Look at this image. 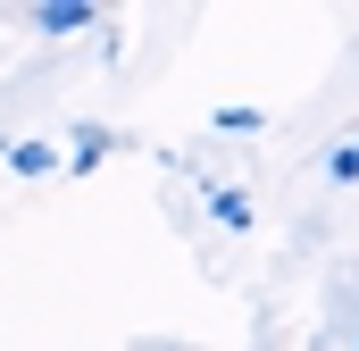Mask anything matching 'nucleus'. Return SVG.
<instances>
[{"label": "nucleus", "instance_id": "nucleus-5", "mask_svg": "<svg viewBox=\"0 0 359 351\" xmlns=\"http://www.w3.org/2000/svg\"><path fill=\"white\" fill-rule=\"evenodd\" d=\"M326 176H334V184H359V134H343V143L326 151Z\"/></svg>", "mask_w": 359, "mask_h": 351}, {"label": "nucleus", "instance_id": "nucleus-7", "mask_svg": "<svg viewBox=\"0 0 359 351\" xmlns=\"http://www.w3.org/2000/svg\"><path fill=\"white\" fill-rule=\"evenodd\" d=\"M351 351H359V335H351Z\"/></svg>", "mask_w": 359, "mask_h": 351}, {"label": "nucleus", "instance_id": "nucleus-3", "mask_svg": "<svg viewBox=\"0 0 359 351\" xmlns=\"http://www.w3.org/2000/svg\"><path fill=\"white\" fill-rule=\"evenodd\" d=\"M0 159H8L17 176H59V151H50V143H8Z\"/></svg>", "mask_w": 359, "mask_h": 351}, {"label": "nucleus", "instance_id": "nucleus-6", "mask_svg": "<svg viewBox=\"0 0 359 351\" xmlns=\"http://www.w3.org/2000/svg\"><path fill=\"white\" fill-rule=\"evenodd\" d=\"M209 126H217V134H259V126H268V109H217Z\"/></svg>", "mask_w": 359, "mask_h": 351}, {"label": "nucleus", "instance_id": "nucleus-2", "mask_svg": "<svg viewBox=\"0 0 359 351\" xmlns=\"http://www.w3.org/2000/svg\"><path fill=\"white\" fill-rule=\"evenodd\" d=\"M209 209H217V226L251 234V192H243V184H209Z\"/></svg>", "mask_w": 359, "mask_h": 351}, {"label": "nucleus", "instance_id": "nucleus-1", "mask_svg": "<svg viewBox=\"0 0 359 351\" xmlns=\"http://www.w3.org/2000/svg\"><path fill=\"white\" fill-rule=\"evenodd\" d=\"M92 17H100L92 0H42V8H34V34H84Z\"/></svg>", "mask_w": 359, "mask_h": 351}, {"label": "nucleus", "instance_id": "nucleus-4", "mask_svg": "<svg viewBox=\"0 0 359 351\" xmlns=\"http://www.w3.org/2000/svg\"><path fill=\"white\" fill-rule=\"evenodd\" d=\"M100 151H109V134H100V126H84V134H76V159H67V176H92V168H100Z\"/></svg>", "mask_w": 359, "mask_h": 351}]
</instances>
